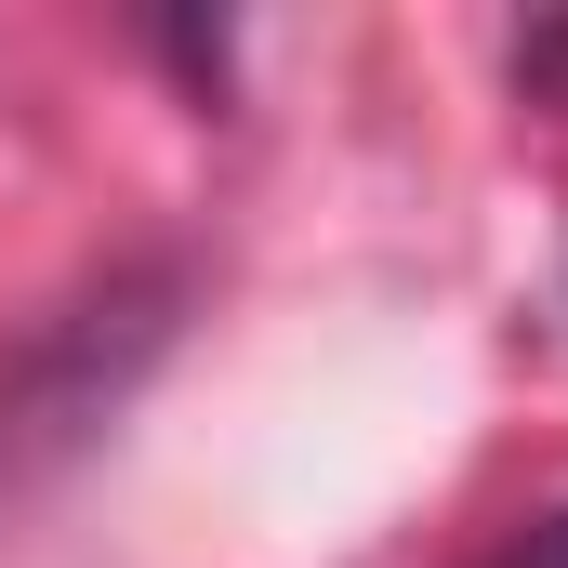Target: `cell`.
<instances>
[{
    "instance_id": "1",
    "label": "cell",
    "mask_w": 568,
    "mask_h": 568,
    "mask_svg": "<svg viewBox=\"0 0 568 568\" xmlns=\"http://www.w3.org/2000/svg\"><path fill=\"white\" fill-rule=\"evenodd\" d=\"M489 568H568V503H556V516H542V529H516V542H503V556H489Z\"/></svg>"
}]
</instances>
